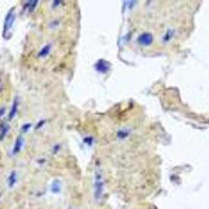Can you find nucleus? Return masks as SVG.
<instances>
[{
  "instance_id": "obj_11",
  "label": "nucleus",
  "mask_w": 209,
  "mask_h": 209,
  "mask_svg": "<svg viewBox=\"0 0 209 209\" xmlns=\"http://www.w3.org/2000/svg\"><path fill=\"white\" fill-rule=\"evenodd\" d=\"M29 128H31V124H24V126L22 127V129H23V131H24V132H26Z\"/></svg>"
},
{
  "instance_id": "obj_2",
  "label": "nucleus",
  "mask_w": 209,
  "mask_h": 209,
  "mask_svg": "<svg viewBox=\"0 0 209 209\" xmlns=\"http://www.w3.org/2000/svg\"><path fill=\"white\" fill-rule=\"evenodd\" d=\"M15 20V14L13 10H10L7 14V16L5 17V21H4V27H3V36L6 37V33L12 28L13 24H14Z\"/></svg>"
},
{
  "instance_id": "obj_5",
  "label": "nucleus",
  "mask_w": 209,
  "mask_h": 209,
  "mask_svg": "<svg viewBox=\"0 0 209 209\" xmlns=\"http://www.w3.org/2000/svg\"><path fill=\"white\" fill-rule=\"evenodd\" d=\"M95 68L97 71L100 72H107V70L109 69V66H108V63L105 61H98L97 63L95 64Z\"/></svg>"
},
{
  "instance_id": "obj_6",
  "label": "nucleus",
  "mask_w": 209,
  "mask_h": 209,
  "mask_svg": "<svg viewBox=\"0 0 209 209\" xmlns=\"http://www.w3.org/2000/svg\"><path fill=\"white\" fill-rule=\"evenodd\" d=\"M16 182H17V173L14 171L10 174V176H8V179H7L8 187H10V188H13V187L15 186V184H16Z\"/></svg>"
},
{
  "instance_id": "obj_3",
  "label": "nucleus",
  "mask_w": 209,
  "mask_h": 209,
  "mask_svg": "<svg viewBox=\"0 0 209 209\" xmlns=\"http://www.w3.org/2000/svg\"><path fill=\"white\" fill-rule=\"evenodd\" d=\"M103 190H104V182L102 180V176L100 173H96V178H95V196L96 198H100V196L102 195Z\"/></svg>"
},
{
  "instance_id": "obj_7",
  "label": "nucleus",
  "mask_w": 209,
  "mask_h": 209,
  "mask_svg": "<svg viewBox=\"0 0 209 209\" xmlns=\"http://www.w3.org/2000/svg\"><path fill=\"white\" fill-rule=\"evenodd\" d=\"M17 110H18V98H15L14 103H13V106H12V109H10V116H8L10 120L13 119L14 116L16 115Z\"/></svg>"
},
{
  "instance_id": "obj_10",
  "label": "nucleus",
  "mask_w": 209,
  "mask_h": 209,
  "mask_svg": "<svg viewBox=\"0 0 209 209\" xmlns=\"http://www.w3.org/2000/svg\"><path fill=\"white\" fill-rule=\"evenodd\" d=\"M7 129H8V128H7V126H5L3 129H2L1 135H0V140H2V139H3V137L5 136V134H6V133H7Z\"/></svg>"
},
{
  "instance_id": "obj_9",
  "label": "nucleus",
  "mask_w": 209,
  "mask_h": 209,
  "mask_svg": "<svg viewBox=\"0 0 209 209\" xmlns=\"http://www.w3.org/2000/svg\"><path fill=\"white\" fill-rule=\"evenodd\" d=\"M172 38H173V31H172V29H169V31H166V34L163 36V41L166 42V41L171 40Z\"/></svg>"
},
{
  "instance_id": "obj_4",
  "label": "nucleus",
  "mask_w": 209,
  "mask_h": 209,
  "mask_svg": "<svg viewBox=\"0 0 209 209\" xmlns=\"http://www.w3.org/2000/svg\"><path fill=\"white\" fill-rule=\"evenodd\" d=\"M23 143H24V139H23V137L19 136L18 138L16 139V142H15L14 148H13V154H14V155L18 154V153L21 151V148H22Z\"/></svg>"
},
{
  "instance_id": "obj_1",
  "label": "nucleus",
  "mask_w": 209,
  "mask_h": 209,
  "mask_svg": "<svg viewBox=\"0 0 209 209\" xmlns=\"http://www.w3.org/2000/svg\"><path fill=\"white\" fill-rule=\"evenodd\" d=\"M153 42H154V38H153L152 34L150 33L144 31L138 37V43L142 46H150L153 44Z\"/></svg>"
},
{
  "instance_id": "obj_8",
  "label": "nucleus",
  "mask_w": 209,
  "mask_h": 209,
  "mask_svg": "<svg viewBox=\"0 0 209 209\" xmlns=\"http://www.w3.org/2000/svg\"><path fill=\"white\" fill-rule=\"evenodd\" d=\"M49 50H50V46H49V45H45V46L41 49L40 52H39V55H40V57H44V55H46L47 53L49 52Z\"/></svg>"
}]
</instances>
